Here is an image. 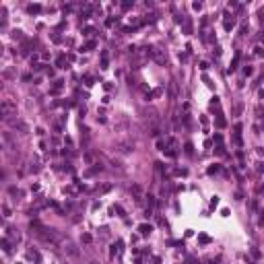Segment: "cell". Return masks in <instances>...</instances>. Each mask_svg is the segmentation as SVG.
Segmentation results:
<instances>
[{
	"mask_svg": "<svg viewBox=\"0 0 264 264\" xmlns=\"http://www.w3.org/2000/svg\"><path fill=\"white\" fill-rule=\"evenodd\" d=\"M215 153H217V155H225V147H223V145H217Z\"/></svg>",
	"mask_w": 264,
	"mask_h": 264,
	"instance_id": "24",
	"label": "cell"
},
{
	"mask_svg": "<svg viewBox=\"0 0 264 264\" xmlns=\"http://www.w3.org/2000/svg\"><path fill=\"white\" fill-rule=\"evenodd\" d=\"M13 39H23V31L21 29H15L13 31Z\"/></svg>",
	"mask_w": 264,
	"mask_h": 264,
	"instance_id": "19",
	"label": "cell"
},
{
	"mask_svg": "<svg viewBox=\"0 0 264 264\" xmlns=\"http://www.w3.org/2000/svg\"><path fill=\"white\" fill-rule=\"evenodd\" d=\"M260 194H264V186H262V188H260Z\"/></svg>",
	"mask_w": 264,
	"mask_h": 264,
	"instance_id": "44",
	"label": "cell"
},
{
	"mask_svg": "<svg viewBox=\"0 0 264 264\" xmlns=\"http://www.w3.org/2000/svg\"><path fill=\"white\" fill-rule=\"evenodd\" d=\"M219 204V196H213V198H210V208H215Z\"/></svg>",
	"mask_w": 264,
	"mask_h": 264,
	"instance_id": "27",
	"label": "cell"
},
{
	"mask_svg": "<svg viewBox=\"0 0 264 264\" xmlns=\"http://www.w3.org/2000/svg\"><path fill=\"white\" fill-rule=\"evenodd\" d=\"M219 169H221V165H219V163H213V165L206 169V173H208V175H213V173H217Z\"/></svg>",
	"mask_w": 264,
	"mask_h": 264,
	"instance_id": "11",
	"label": "cell"
},
{
	"mask_svg": "<svg viewBox=\"0 0 264 264\" xmlns=\"http://www.w3.org/2000/svg\"><path fill=\"white\" fill-rule=\"evenodd\" d=\"M215 124H217V128H225V126H227V122H225V118H223V116H217Z\"/></svg>",
	"mask_w": 264,
	"mask_h": 264,
	"instance_id": "12",
	"label": "cell"
},
{
	"mask_svg": "<svg viewBox=\"0 0 264 264\" xmlns=\"http://www.w3.org/2000/svg\"><path fill=\"white\" fill-rule=\"evenodd\" d=\"M188 264H196V260L194 258H188Z\"/></svg>",
	"mask_w": 264,
	"mask_h": 264,
	"instance_id": "43",
	"label": "cell"
},
{
	"mask_svg": "<svg viewBox=\"0 0 264 264\" xmlns=\"http://www.w3.org/2000/svg\"><path fill=\"white\" fill-rule=\"evenodd\" d=\"M198 241H200V243H210V237L204 235V233H198Z\"/></svg>",
	"mask_w": 264,
	"mask_h": 264,
	"instance_id": "14",
	"label": "cell"
},
{
	"mask_svg": "<svg viewBox=\"0 0 264 264\" xmlns=\"http://www.w3.org/2000/svg\"><path fill=\"white\" fill-rule=\"evenodd\" d=\"M81 239H83L85 243H91V241H93V237H91V233H83V237H81Z\"/></svg>",
	"mask_w": 264,
	"mask_h": 264,
	"instance_id": "20",
	"label": "cell"
},
{
	"mask_svg": "<svg viewBox=\"0 0 264 264\" xmlns=\"http://www.w3.org/2000/svg\"><path fill=\"white\" fill-rule=\"evenodd\" d=\"M62 87H64V81H62V78H56L54 85H52V89H50V93L52 95H58L60 91H62Z\"/></svg>",
	"mask_w": 264,
	"mask_h": 264,
	"instance_id": "3",
	"label": "cell"
},
{
	"mask_svg": "<svg viewBox=\"0 0 264 264\" xmlns=\"http://www.w3.org/2000/svg\"><path fill=\"white\" fill-rule=\"evenodd\" d=\"M56 66H58V68H68V60H66V56H58Z\"/></svg>",
	"mask_w": 264,
	"mask_h": 264,
	"instance_id": "10",
	"label": "cell"
},
{
	"mask_svg": "<svg viewBox=\"0 0 264 264\" xmlns=\"http://www.w3.org/2000/svg\"><path fill=\"white\" fill-rule=\"evenodd\" d=\"M200 70H208V62H200Z\"/></svg>",
	"mask_w": 264,
	"mask_h": 264,
	"instance_id": "40",
	"label": "cell"
},
{
	"mask_svg": "<svg viewBox=\"0 0 264 264\" xmlns=\"http://www.w3.org/2000/svg\"><path fill=\"white\" fill-rule=\"evenodd\" d=\"M173 175H188V169H173Z\"/></svg>",
	"mask_w": 264,
	"mask_h": 264,
	"instance_id": "22",
	"label": "cell"
},
{
	"mask_svg": "<svg viewBox=\"0 0 264 264\" xmlns=\"http://www.w3.org/2000/svg\"><path fill=\"white\" fill-rule=\"evenodd\" d=\"M138 231H140V235H151V231H153V225H149V223H143V225H138Z\"/></svg>",
	"mask_w": 264,
	"mask_h": 264,
	"instance_id": "5",
	"label": "cell"
},
{
	"mask_svg": "<svg viewBox=\"0 0 264 264\" xmlns=\"http://www.w3.org/2000/svg\"><path fill=\"white\" fill-rule=\"evenodd\" d=\"M223 27H225V31H231V29L235 27V19H233V17H229V15H225V21H223Z\"/></svg>",
	"mask_w": 264,
	"mask_h": 264,
	"instance_id": "4",
	"label": "cell"
},
{
	"mask_svg": "<svg viewBox=\"0 0 264 264\" xmlns=\"http://www.w3.org/2000/svg\"><path fill=\"white\" fill-rule=\"evenodd\" d=\"M192 8H194V11H200V8H202V2H194V4H192Z\"/></svg>",
	"mask_w": 264,
	"mask_h": 264,
	"instance_id": "39",
	"label": "cell"
},
{
	"mask_svg": "<svg viewBox=\"0 0 264 264\" xmlns=\"http://www.w3.org/2000/svg\"><path fill=\"white\" fill-rule=\"evenodd\" d=\"M93 33H95V27H85V29H83V35H85V37H91Z\"/></svg>",
	"mask_w": 264,
	"mask_h": 264,
	"instance_id": "15",
	"label": "cell"
},
{
	"mask_svg": "<svg viewBox=\"0 0 264 264\" xmlns=\"http://www.w3.org/2000/svg\"><path fill=\"white\" fill-rule=\"evenodd\" d=\"M254 54H256V56H258V58H260V56H264V50H262V48H260V46H258V48H256V52H254Z\"/></svg>",
	"mask_w": 264,
	"mask_h": 264,
	"instance_id": "36",
	"label": "cell"
},
{
	"mask_svg": "<svg viewBox=\"0 0 264 264\" xmlns=\"http://www.w3.org/2000/svg\"><path fill=\"white\" fill-rule=\"evenodd\" d=\"M132 6H134V2H132V0H124V2H122V8H124V11H130Z\"/></svg>",
	"mask_w": 264,
	"mask_h": 264,
	"instance_id": "18",
	"label": "cell"
},
{
	"mask_svg": "<svg viewBox=\"0 0 264 264\" xmlns=\"http://www.w3.org/2000/svg\"><path fill=\"white\" fill-rule=\"evenodd\" d=\"M239 31H241V35H245V33H248V23H243V25H241V29H239Z\"/></svg>",
	"mask_w": 264,
	"mask_h": 264,
	"instance_id": "38",
	"label": "cell"
},
{
	"mask_svg": "<svg viewBox=\"0 0 264 264\" xmlns=\"http://www.w3.org/2000/svg\"><path fill=\"white\" fill-rule=\"evenodd\" d=\"M155 167H157V171H165V167H163V163H161V161H157V163H155Z\"/></svg>",
	"mask_w": 264,
	"mask_h": 264,
	"instance_id": "33",
	"label": "cell"
},
{
	"mask_svg": "<svg viewBox=\"0 0 264 264\" xmlns=\"http://www.w3.org/2000/svg\"><path fill=\"white\" fill-rule=\"evenodd\" d=\"M243 74H245V76H252V74H254V68H252V66H245V68H243Z\"/></svg>",
	"mask_w": 264,
	"mask_h": 264,
	"instance_id": "23",
	"label": "cell"
},
{
	"mask_svg": "<svg viewBox=\"0 0 264 264\" xmlns=\"http://www.w3.org/2000/svg\"><path fill=\"white\" fill-rule=\"evenodd\" d=\"M184 33H186V35H190V33H192V21H190V19L184 23Z\"/></svg>",
	"mask_w": 264,
	"mask_h": 264,
	"instance_id": "13",
	"label": "cell"
},
{
	"mask_svg": "<svg viewBox=\"0 0 264 264\" xmlns=\"http://www.w3.org/2000/svg\"><path fill=\"white\" fill-rule=\"evenodd\" d=\"M95 48H97V41H95V39H89L87 43H83L81 52H91V50H95Z\"/></svg>",
	"mask_w": 264,
	"mask_h": 264,
	"instance_id": "6",
	"label": "cell"
},
{
	"mask_svg": "<svg viewBox=\"0 0 264 264\" xmlns=\"http://www.w3.org/2000/svg\"><path fill=\"white\" fill-rule=\"evenodd\" d=\"M163 151H165V155H167V157H175V155H178V153H175V149H171V147H165Z\"/></svg>",
	"mask_w": 264,
	"mask_h": 264,
	"instance_id": "17",
	"label": "cell"
},
{
	"mask_svg": "<svg viewBox=\"0 0 264 264\" xmlns=\"http://www.w3.org/2000/svg\"><path fill=\"white\" fill-rule=\"evenodd\" d=\"M153 58H155V62H157V64H161V66L167 64V58H165V54H163L161 50H153Z\"/></svg>",
	"mask_w": 264,
	"mask_h": 264,
	"instance_id": "2",
	"label": "cell"
},
{
	"mask_svg": "<svg viewBox=\"0 0 264 264\" xmlns=\"http://www.w3.org/2000/svg\"><path fill=\"white\" fill-rule=\"evenodd\" d=\"M113 23H118V19H113V17H109V19L107 21H105V25H107V27H111V25Z\"/></svg>",
	"mask_w": 264,
	"mask_h": 264,
	"instance_id": "31",
	"label": "cell"
},
{
	"mask_svg": "<svg viewBox=\"0 0 264 264\" xmlns=\"http://www.w3.org/2000/svg\"><path fill=\"white\" fill-rule=\"evenodd\" d=\"M155 204V196H149V208H151Z\"/></svg>",
	"mask_w": 264,
	"mask_h": 264,
	"instance_id": "41",
	"label": "cell"
},
{
	"mask_svg": "<svg viewBox=\"0 0 264 264\" xmlns=\"http://www.w3.org/2000/svg\"><path fill=\"white\" fill-rule=\"evenodd\" d=\"M252 256L254 258H260V250L258 248H252Z\"/></svg>",
	"mask_w": 264,
	"mask_h": 264,
	"instance_id": "34",
	"label": "cell"
},
{
	"mask_svg": "<svg viewBox=\"0 0 264 264\" xmlns=\"http://www.w3.org/2000/svg\"><path fill=\"white\" fill-rule=\"evenodd\" d=\"M0 113H2V118H11L17 113V103L11 101V99H4L2 105H0Z\"/></svg>",
	"mask_w": 264,
	"mask_h": 264,
	"instance_id": "1",
	"label": "cell"
},
{
	"mask_svg": "<svg viewBox=\"0 0 264 264\" xmlns=\"http://www.w3.org/2000/svg\"><path fill=\"white\" fill-rule=\"evenodd\" d=\"M233 143H235L237 147H241V145H243V143H241V136H239V134H235V136H233Z\"/></svg>",
	"mask_w": 264,
	"mask_h": 264,
	"instance_id": "26",
	"label": "cell"
},
{
	"mask_svg": "<svg viewBox=\"0 0 264 264\" xmlns=\"http://www.w3.org/2000/svg\"><path fill=\"white\" fill-rule=\"evenodd\" d=\"M2 248H4V252H11V243H8V239H2Z\"/></svg>",
	"mask_w": 264,
	"mask_h": 264,
	"instance_id": "28",
	"label": "cell"
},
{
	"mask_svg": "<svg viewBox=\"0 0 264 264\" xmlns=\"http://www.w3.org/2000/svg\"><path fill=\"white\" fill-rule=\"evenodd\" d=\"M99 192H109L111 190V186H109V184H105V186H101V188H97Z\"/></svg>",
	"mask_w": 264,
	"mask_h": 264,
	"instance_id": "32",
	"label": "cell"
},
{
	"mask_svg": "<svg viewBox=\"0 0 264 264\" xmlns=\"http://www.w3.org/2000/svg\"><path fill=\"white\" fill-rule=\"evenodd\" d=\"M83 81H85V85H87V87H91V85L95 83V78H93V76H89V74H85V76H83Z\"/></svg>",
	"mask_w": 264,
	"mask_h": 264,
	"instance_id": "16",
	"label": "cell"
},
{
	"mask_svg": "<svg viewBox=\"0 0 264 264\" xmlns=\"http://www.w3.org/2000/svg\"><path fill=\"white\" fill-rule=\"evenodd\" d=\"M215 143L221 145V143H223V136H221V134H215Z\"/></svg>",
	"mask_w": 264,
	"mask_h": 264,
	"instance_id": "37",
	"label": "cell"
},
{
	"mask_svg": "<svg viewBox=\"0 0 264 264\" xmlns=\"http://www.w3.org/2000/svg\"><path fill=\"white\" fill-rule=\"evenodd\" d=\"M2 213H4V217H11V208L4 204V206H2Z\"/></svg>",
	"mask_w": 264,
	"mask_h": 264,
	"instance_id": "35",
	"label": "cell"
},
{
	"mask_svg": "<svg viewBox=\"0 0 264 264\" xmlns=\"http://www.w3.org/2000/svg\"><path fill=\"white\" fill-rule=\"evenodd\" d=\"M52 41H54V43H60V41H62V37H60L58 33H54V35H52Z\"/></svg>",
	"mask_w": 264,
	"mask_h": 264,
	"instance_id": "30",
	"label": "cell"
},
{
	"mask_svg": "<svg viewBox=\"0 0 264 264\" xmlns=\"http://www.w3.org/2000/svg\"><path fill=\"white\" fill-rule=\"evenodd\" d=\"M159 95H163V89H161V87H157V89H153V91H149V93H147V99L159 97Z\"/></svg>",
	"mask_w": 264,
	"mask_h": 264,
	"instance_id": "7",
	"label": "cell"
},
{
	"mask_svg": "<svg viewBox=\"0 0 264 264\" xmlns=\"http://www.w3.org/2000/svg\"><path fill=\"white\" fill-rule=\"evenodd\" d=\"M258 21L264 25V8H260V11H258Z\"/></svg>",
	"mask_w": 264,
	"mask_h": 264,
	"instance_id": "29",
	"label": "cell"
},
{
	"mask_svg": "<svg viewBox=\"0 0 264 264\" xmlns=\"http://www.w3.org/2000/svg\"><path fill=\"white\" fill-rule=\"evenodd\" d=\"M116 210H118V215H120V217H124V208H122V206H116Z\"/></svg>",
	"mask_w": 264,
	"mask_h": 264,
	"instance_id": "42",
	"label": "cell"
},
{
	"mask_svg": "<svg viewBox=\"0 0 264 264\" xmlns=\"http://www.w3.org/2000/svg\"><path fill=\"white\" fill-rule=\"evenodd\" d=\"M239 60H241V54H239V52H237V54H235V58L231 60V66H229V72H233V70L237 68V64H239Z\"/></svg>",
	"mask_w": 264,
	"mask_h": 264,
	"instance_id": "8",
	"label": "cell"
},
{
	"mask_svg": "<svg viewBox=\"0 0 264 264\" xmlns=\"http://www.w3.org/2000/svg\"><path fill=\"white\" fill-rule=\"evenodd\" d=\"M184 147H186V153H188V155H192V153H194V145H192V143H186Z\"/></svg>",
	"mask_w": 264,
	"mask_h": 264,
	"instance_id": "21",
	"label": "cell"
},
{
	"mask_svg": "<svg viewBox=\"0 0 264 264\" xmlns=\"http://www.w3.org/2000/svg\"><path fill=\"white\" fill-rule=\"evenodd\" d=\"M39 11H41V4H37V2H35V4H29V6H27V13H29V15H37Z\"/></svg>",
	"mask_w": 264,
	"mask_h": 264,
	"instance_id": "9",
	"label": "cell"
},
{
	"mask_svg": "<svg viewBox=\"0 0 264 264\" xmlns=\"http://www.w3.org/2000/svg\"><path fill=\"white\" fill-rule=\"evenodd\" d=\"M29 258H33V260H37V262H39V254L35 252V250H29Z\"/></svg>",
	"mask_w": 264,
	"mask_h": 264,
	"instance_id": "25",
	"label": "cell"
}]
</instances>
